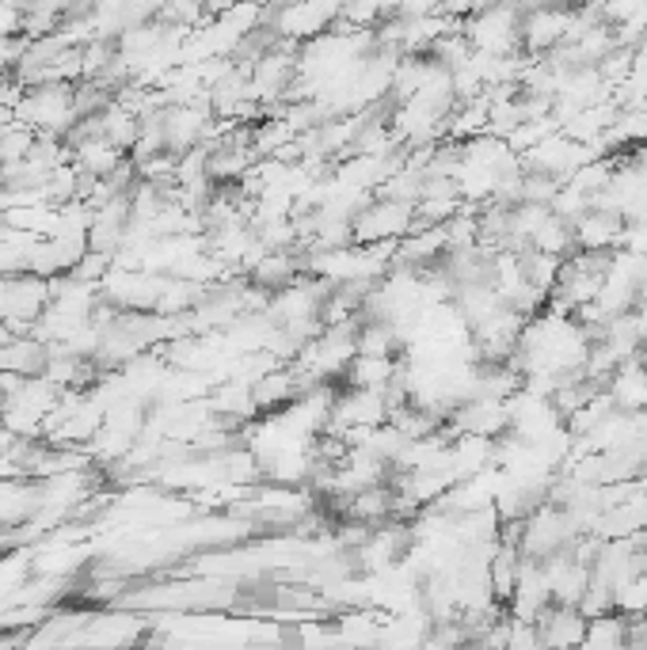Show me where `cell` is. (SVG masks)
Listing matches in <instances>:
<instances>
[{
    "label": "cell",
    "instance_id": "obj_2",
    "mask_svg": "<svg viewBox=\"0 0 647 650\" xmlns=\"http://www.w3.org/2000/svg\"><path fill=\"white\" fill-rule=\"evenodd\" d=\"M620 236H625V221L606 210L583 213L572 225L575 252H620Z\"/></svg>",
    "mask_w": 647,
    "mask_h": 650
},
{
    "label": "cell",
    "instance_id": "obj_1",
    "mask_svg": "<svg viewBox=\"0 0 647 650\" xmlns=\"http://www.w3.org/2000/svg\"><path fill=\"white\" fill-rule=\"evenodd\" d=\"M575 12H560V8H537V12L522 16V47L537 53H553L567 42Z\"/></svg>",
    "mask_w": 647,
    "mask_h": 650
}]
</instances>
